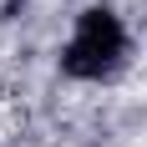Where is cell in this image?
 Here are the masks:
<instances>
[{"mask_svg":"<svg viewBox=\"0 0 147 147\" xmlns=\"http://www.w3.org/2000/svg\"><path fill=\"white\" fill-rule=\"evenodd\" d=\"M122 61H127V30H122V20L107 5L81 10L71 41L61 51V71L76 76V81H107V76L122 71Z\"/></svg>","mask_w":147,"mask_h":147,"instance_id":"6da1fadb","label":"cell"}]
</instances>
